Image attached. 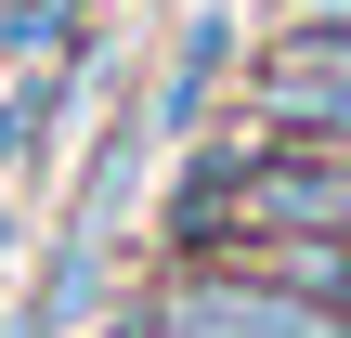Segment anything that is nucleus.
<instances>
[{
    "label": "nucleus",
    "mask_w": 351,
    "mask_h": 338,
    "mask_svg": "<svg viewBox=\"0 0 351 338\" xmlns=\"http://www.w3.org/2000/svg\"><path fill=\"white\" fill-rule=\"evenodd\" d=\"M156 261H247L261 248V208H247V117H221V130H195L182 156H169V195H156Z\"/></svg>",
    "instance_id": "obj_1"
},
{
    "label": "nucleus",
    "mask_w": 351,
    "mask_h": 338,
    "mask_svg": "<svg viewBox=\"0 0 351 338\" xmlns=\"http://www.w3.org/2000/svg\"><path fill=\"white\" fill-rule=\"evenodd\" d=\"M234 91H247L234 117H261V130H300V143H339V130H351V39L261 26V52H247V78H234Z\"/></svg>",
    "instance_id": "obj_2"
},
{
    "label": "nucleus",
    "mask_w": 351,
    "mask_h": 338,
    "mask_svg": "<svg viewBox=\"0 0 351 338\" xmlns=\"http://www.w3.org/2000/svg\"><path fill=\"white\" fill-rule=\"evenodd\" d=\"M339 326H351V300H339Z\"/></svg>",
    "instance_id": "obj_7"
},
{
    "label": "nucleus",
    "mask_w": 351,
    "mask_h": 338,
    "mask_svg": "<svg viewBox=\"0 0 351 338\" xmlns=\"http://www.w3.org/2000/svg\"><path fill=\"white\" fill-rule=\"evenodd\" d=\"M247 78V52H234V13L221 0H195L182 26H169V78H156V104H143V130L156 143H195V130H221V91Z\"/></svg>",
    "instance_id": "obj_3"
},
{
    "label": "nucleus",
    "mask_w": 351,
    "mask_h": 338,
    "mask_svg": "<svg viewBox=\"0 0 351 338\" xmlns=\"http://www.w3.org/2000/svg\"><path fill=\"white\" fill-rule=\"evenodd\" d=\"M78 52V0H0V78L13 65H65Z\"/></svg>",
    "instance_id": "obj_4"
},
{
    "label": "nucleus",
    "mask_w": 351,
    "mask_h": 338,
    "mask_svg": "<svg viewBox=\"0 0 351 338\" xmlns=\"http://www.w3.org/2000/svg\"><path fill=\"white\" fill-rule=\"evenodd\" d=\"M0 274H13V208H0Z\"/></svg>",
    "instance_id": "obj_6"
},
{
    "label": "nucleus",
    "mask_w": 351,
    "mask_h": 338,
    "mask_svg": "<svg viewBox=\"0 0 351 338\" xmlns=\"http://www.w3.org/2000/svg\"><path fill=\"white\" fill-rule=\"evenodd\" d=\"M274 26H313V39H351V0H274Z\"/></svg>",
    "instance_id": "obj_5"
}]
</instances>
